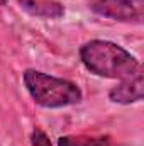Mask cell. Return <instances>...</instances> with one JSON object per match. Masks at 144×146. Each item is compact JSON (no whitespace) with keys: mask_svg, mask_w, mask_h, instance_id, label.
Segmentation results:
<instances>
[{"mask_svg":"<svg viewBox=\"0 0 144 146\" xmlns=\"http://www.w3.org/2000/svg\"><path fill=\"white\" fill-rule=\"evenodd\" d=\"M80 58L88 72L104 78L124 82L143 73L141 63L129 51L110 41L93 39L83 44L80 48Z\"/></svg>","mask_w":144,"mask_h":146,"instance_id":"cell-1","label":"cell"},{"mask_svg":"<svg viewBox=\"0 0 144 146\" xmlns=\"http://www.w3.org/2000/svg\"><path fill=\"white\" fill-rule=\"evenodd\" d=\"M24 85L32 100L48 109L66 107L81 102V90L76 83L37 70L24 72Z\"/></svg>","mask_w":144,"mask_h":146,"instance_id":"cell-2","label":"cell"},{"mask_svg":"<svg viewBox=\"0 0 144 146\" xmlns=\"http://www.w3.org/2000/svg\"><path fill=\"white\" fill-rule=\"evenodd\" d=\"M90 9L119 22L141 24L144 17V0H90Z\"/></svg>","mask_w":144,"mask_h":146,"instance_id":"cell-3","label":"cell"},{"mask_svg":"<svg viewBox=\"0 0 144 146\" xmlns=\"http://www.w3.org/2000/svg\"><path fill=\"white\" fill-rule=\"evenodd\" d=\"M143 73L124 80L119 87H114L108 92V99L115 104H134L143 100Z\"/></svg>","mask_w":144,"mask_h":146,"instance_id":"cell-4","label":"cell"},{"mask_svg":"<svg viewBox=\"0 0 144 146\" xmlns=\"http://www.w3.org/2000/svg\"><path fill=\"white\" fill-rule=\"evenodd\" d=\"M20 9L41 19H59L65 15V7L56 0H19Z\"/></svg>","mask_w":144,"mask_h":146,"instance_id":"cell-5","label":"cell"},{"mask_svg":"<svg viewBox=\"0 0 144 146\" xmlns=\"http://www.w3.org/2000/svg\"><path fill=\"white\" fill-rule=\"evenodd\" d=\"M58 146H110L108 136H63Z\"/></svg>","mask_w":144,"mask_h":146,"instance_id":"cell-6","label":"cell"},{"mask_svg":"<svg viewBox=\"0 0 144 146\" xmlns=\"http://www.w3.org/2000/svg\"><path fill=\"white\" fill-rule=\"evenodd\" d=\"M31 143H32V146H51L49 138H48L46 133L41 131V129H34V131H32V134H31Z\"/></svg>","mask_w":144,"mask_h":146,"instance_id":"cell-7","label":"cell"},{"mask_svg":"<svg viewBox=\"0 0 144 146\" xmlns=\"http://www.w3.org/2000/svg\"><path fill=\"white\" fill-rule=\"evenodd\" d=\"M7 2H9V0H0V5H5Z\"/></svg>","mask_w":144,"mask_h":146,"instance_id":"cell-8","label":"cell"}]
</instances>
